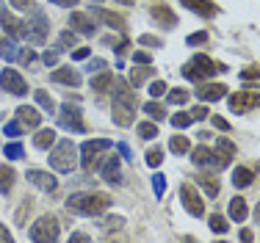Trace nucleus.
<instances>
[{
    "label": "nucleus",
    "instance_id": "44",
    "mask_svg": "<svg viewBox=\"0 0 260 243\" xmlns=\"http://www.w3.org/2000/svg\"><path fill=\"white\" fill-rule=\"evenodd\" d=\"M139 45H144V47H164V42H160L158 36L144 33V36H139Z\"/></svg>",
    "mask_w": 260,
    "mask_h": 243
},
{
    "label": "nucleus",
    "instance_id": "10",
    "mask_svg": "<svg viewBox=\"0 0 260 243\" xmlns=\"http://www.w3.org/2000/svg\"><path fill=\"white\" fill-rule=\"evenodd\" d=\"M191 160H194L197 166H205V169H224L227 160L219 158V152H213V149L208 147H194L191 149Z\"/></svg>",
    "mask_w": 260,
    "mask_h": 243
},
{
    "label": "nucleus",
    "instance_id": "16",
    "mask_svg": "<svg viewBox=\"0 0 260 243\" xmlns=\"http://www.w3.org/2000/svg\"><path fill=\"white\" fill-rule=\"evenodd\" d=\"M70 25H72V30L75 33H83V36H91L94 33V20H91L89 14H83V11H72V17H70Z\"/></svg>",
    "mask_w": 260,
    "mask_h": 243
},
{
    "label": "nucleus",
    "instance_id": "52",
    "mask_svg": "<svg viewBox=\"0 0 260 243\" xmlns=\"http://www.w3.org/2000/svg\"><path fill=\"white\" fill-rule=\"evenodd\" d=\"M241 78H244V80H257L260 78V70H257V66H249V70L241 72Z\"/></svg>",
    "mask_w": 260,
    "mask_h": 243
},
{
    "label": "nucleus",
    "instance_id": "47",
    "mask_svg": "<svg viewBox=\"0 0 260 243\" xmlns=\"http://www.w3.org/2000/svg\"><path fill=\"white\" fill-rule=\"evenodd\" d=\"M20 130H22L20 122H9V124H6V135H9V138H20Z\"/></svg>",
    "mask_w": 260,
    "mask_h": 243
},
{
    "label": "nucleus",
    "instance_id": "18",
    "mask_svg": "<svg viewBox=\"0 0 260 243\" xmlns=\"http://www.w3.org/2000/svg\"><path fill=\"white\" fill-rule=\"evenodd\" d=\"M103 180L108 185H119L122 183V169H119V158H108L105 163H100Z\"/></svg>",
    "mask_w": 260,
    "mask_h": 243
},
{
    "label": "nucleus",
    "instance_id": "4",
    "mask_svg": "<svg viewBox=\"0 0 260 243\" xmlns=\"http://www.w3.org/2000/svg\"><path fill=\"white\" fill-rule=\"evenodd\" d=\"M50 166L61 174H70L78 166V147L72 144L70 138L55 141V144L50 147Z\"/></svg>",
    "mask_w": 260,
    "mask_h": 243
},
{
    "label": "nucleus",
    "instance_id": "37",
    "mask_svg": "<svg viewBox=\"0 0 260 243\" xmlns=\"http://www.w3.org/2000/svg\"><path fill=\"white\" fill-rule=\"evenodd\" d=\"M210 229H213V232H227V221H224V216H219V213H213L210 216Z\"/></svg>",
    "mask_w": 260,
    "mask_h": 243
},
{
    "label": "nucleus",
    "instance_id": "6",
    "mask_svg": "<svg viewBox=\"0 0 260 243\" xmlns=\"http://www.w3.org/2000/svg\"><path fill=\"white\" fill-rule=\"evenodd\" d=\"M114 147L108 138H97V141H86L83 147H80V163H83L86 171H94L100 169V155L108 152V149Z\"/></svg>",
    "mask_w": 260,
    "mask_h": 243
},
{
    "label": "nucleus",
    "instance_id": "40",
    "mask_svg": "<svg viewBox=\"0 0 260 243\" xmlns=\"http://www.w3.org/2000/svg\"><path fill=\"white\" fill-rule=\"evenodd\" d=\"M152 191H155L158 199L166 194V177H164V174H155V177H152Z\"/></svg>",
    "mask_w": 260,
    "mask_h": 243
},
{
    "label": "nucleus",
    "instance_id": "43",
    "mask_svg": "<svg viewBox=\"0 0 260 243\" xmlns=\"http://www.w3.org/2000/svg\"><path fill=\"white\" fill-rule=\"evenodd\" d=\"M205 42H208V33H205V30H197V33H191L188 39H185V45L197 47V45H205Z\"/></svg>",
    "mask_w": 260,
    "mask_h": 243
},
{
    "label": "nucleus",
    "instance_id": "36",
    "mask_svg": "<svg viewBox=\"0 0 260 243\" xmlns=\"http://www.w3.org/2000/svg\"><path fill=\"white\" fill-rule=\"evenodd\" d=\"M139 135H141L144 141H152V138L158 135V127H155L152 122H141V124H139Z\"/></svg>",
    "mask_w": 260,
    "mask_h": 243
},
{
    "label": "nucleus",
    "instance_id": "39",
    "mask_svg": "<svg viewBox=\"0 0 260 243\" xmlns=\"http://www.w3.org/2000/svg\"><path fill=\"white\" fill-rule=\"evenodd\" d=\"M160 160H164V149H160V147H152L150 152H147V163L155 169V166H160Z\"/></svg>",
    "mask_w": 260,
    "mask_h": 243
},
{
    "label": "nucleus",
    "instance_id": "19",
    "mask_svg": "<svg viewBox=\"0 0 260 243\" xmlns=\"http://www.w3.org/2000/svg\"><path fill=\"white\" fill-rule=\"evenodd\" d=\"M17 122H20L22 127H39L42 114L34 108V105H20V108H17Z\"/></svg>",
    "mask_w": 260,
    "mask_h": 243
},
{
    "label": "nucleus",
    "instance_id": "28",
    "mask_svg": "<svg viewBox=\"0 0 260 243\" xmlns=\"http://www.w3.org/2000/svg\"><path fill=\"white\" fill-rule=\"evenodd\" d=\"M150 75H152L150 64H141V70H139V64H136V70L130 72V86H136V89H139V86H144Z\"/></svg>",
    "mask_w": 260,
    "mask_h": 243
},
{
    "label": "nucleus",
    "instance_id": "2",
    "mask_svg": "<svg viewBox=\"0 0 260 243\" xmlns=\"http://www.w3.org/2000/svg\"><path fill=\"white\" fill-rule=\"evenodd\" d=\"M108 207H111V196L108 194H97V191H91V194H72L70 199H67V210H70V213L89 216V219L103 216Z\"/></svg>",
    "mask_w": 260,
    "mask_h": 243
},
{
    "label": "nucleus",
    "instance_id": "24",
    "mask_svg": "<svg viewBox=\"0 0 260 243\" xmlns=\"http://www.w3.org/2000/svg\"><path fill=\"white\" fill-rule=\"evenodd\" d=\"M55 144V130H50V127H42L39 133L34 135V147L36 149H50Z\"/></svg>",
    "mask_w": 260,
    "mask_h": 243
},
{
    "label": "nucleus",
    "instance_id": "1",
    "mask_svg": "<svg viewBox=\"0 0 260 243\" xmlns=\"http://www.w3.org/2000/svg\"><path fill=\"white\" fill-rule=\"evenodd\" d=\"M133 114H136V94L130 80L116 78L114 80V122L119 127H130L133 124Z\"/></svg>",
    "mask_w": 260,
    "mask_h": 243
},
{
    "label": "nucleus",
    "instance_id": "20",
    "mask_svg": "<svg viewBox=\"0 0 260 243\" xmlns=\"http://www.w3.org/2000/svg\"><path fill=\"white\" fill-rule=\"evenodd\" d=\"M150 14H152V20L164 22L166 28H175V25H177V14L169 9V6H152V9H150Z\"/></svg>",
    "mask_w": 260,
    "mask_h": 243
},
{
    "label": "nucleus",
    "instance_id": "23",
    "mask_svg": "<svg viewBox=\"0 0 260 243\" xmlns=\"http://www.w3.org/2000/svg\"><path fill=\"white\" fill-rule=\"evenodd\" d=\"M0 58L3 61H17L20 58V47H17L14 39H9V36H0Z\"/></svg>",
    "mask_w": 260,
    "mask_h": 243
},
{
    "label": "nucleus",
    "instance_id": "63",
    "mask_svg": "<svg viewBox=\"0 0 260 243\" xmlns=\"http://www.w3.org/2000/svg\"><path fill=\"white\" fill-rule=\"evenodd\" d=\"M3 14H6V3L0 0V17H3Z\"/></svg>",
    "mask_w": 260,
    "mask_h": 243
},
{
    "label": "nucleus",
    "instance_id": "29",
    "mask_svg": "<svg viewBox=\"0 0 260 243\" xmlns=\"http://www.w3.org/2000/svg\"><path fill=\"white\" fill-rule=\"evenodd\" d=\"M230 219L233 221H244L246 219V202L241 196H235L230 202Z\"/></svg>",
    "mask_w": 260,
    "mask_h": 243
},
{
    "label": "nucleus",
    "instance_id": "38",
    "mask_svg": "<svg viewBox=\"0 0 260 243\" xmlns=\"http://www.w3.org/2000/svg\"><path fill=\"white\" fill-rule=\"evenodd\" d=\"M191 122H194V116H191V114H175V116H172V124H175L177 130H185Z\"/></svg>",
    "mask_w": 260,
    "mask_h": 243
},
{
    "label": "nucleus",
    "instance_id": "60",
    "mask_svg": "<svg viewBox=\"0 0 260 243\" xmlns=\"http://www.w3.org/2000/svg\"><path fill=\"white\" fill-rule=\"evenodd\" d=\"M119 152H122V158L130 160V147H127V144H119Z\"/></svg>",
    "mask_w": 260,
    "mask_h": 243
},
{
    "label": "nucleus",
    "instance_id": "55",
    "mask_svg": "<svg viewBox=\"0 0 260 243\" xmlns=\"http://www.w3.org/2000/svg\"><path fill=\"white\" fill-rule=\"evenodd\" d=\"M72 58H75V61H83V58H89V47H78L75 53H72Z\"/></svg>",
    "mask_w": 260,
    "mask_h": 243
},
{
    "label": "nucleus",
    "instance_id": "12",
    "mask_svg": "<svg viewBox=\"0 0 260 243\" xmlns=\"http://www.w3.org/2000/svg\"><path fill=\"white\" fill-rule=\"evenodd\" d=\"M0 86H3V91H9V94H14V97L28 94V83L17 70H3V75H0Z\"/></svg>",
    "mask_w": 260,
    "mask_h": 243
},
{
    "label": "nucleus",
    "instance_id": "50",
    "mask_svg": "<svg viewBox=\"0 0 260 243\" xmlns=\"http://www.w3.org/2000/svg\"><path fill=\"white\" fill-rule=\"evenodd\" d=\"M133 61H136V64H150L152 55H150V53H144V50H136V53H133Z\"/></svg>",
    "mask_w": 260,
    "mask_h": 243
},
{
    "label": "nucleus",
    "instance_id": "26",
    "mask_svg": "<svg viewBox=\"0 0 260 243\" xmlns=\"http://www.w3.org/2000/svg\"><path fill=\"white\" fill-rule=\"evenodd\" d=\"M111 86H114V75H111V72L103 70L100 75H97V78L91 75V91H108Z\"/></svg>",
    "mask_w": 260,
    "mask_h": 243
},
{
    "label": "nucleus",
    "instance_id": "33",
    "mask_svg": "<svg viewBox=\"0 0 260 243\" xmlns=\"http://www.w3.org/2000/svg\"><path fill=\"white\" fill-rule=\"evenodd\" d=\"M166 102L169 105H185L188 102V91L185 89H172L169 94H166Z\"/></svg>",
    "mask_w": 260,
    "mask_h": 243
},
{
    "label": "nucleus",
    "instance_id": "46",
    "mask_svg": "<svg viewBox=\"0 0 260 243\" xmlns=\"http://www.w3.org/2000/svg\"><path fill=\"white\" fill-rule=\"evenodd\" d=\"M58 55H61V50H58V47H55V50H47V53L42 55V61H45L47 66H55V64H58Z\"/></svg>",
    "mask_w": 260,
    "mask_h": 243
},
{
    "label": "nucleus",
    "instance_id": "45",
    "mask_svg": "<svg viewBox=\"0 0 260 243\" xmlns=\"http://www.w3.org/2000/svg\"><path fill=\"white\" fill-rule=\"evenodd\" d=\"M6 158L20 160L22 158V144H17V141H14V144H9V147H6Z\"/></svg>",
    "mask_w": 260,
    "mask_h": 243
},
{
    "label": "nucleus",
    "instance_id": "49",
    "mask_svg": "<svg viewBox=\"0 0 260 243\" xmlns=\"http://www.w3.org/2000/svg\"><path fill=\"white\" fill-rule=\"evenodd\" d=\"M86 70H89L91 75H94V72H103V70H105V61H103V58H91L89 64H86Z\"/></svg>",
    "mask_w": 260,
    "mask_h": 243
},
{
    "label": "nucleus",
    "instance_id": "27",
    "mask_svg": "<svg viewBox=\"0 0 260 243\" xmlns=\"http://www.w3.org/2000/svg\"><path fill=\"white\" fill-rule=\"evenodd\" d=\"M252 180H255V174L246 169V166H238V169L233 171V185L235 188H246V185H252Z\"/></svg>",
    "mask_w": 260,
    "mask_h": 243
},
{
    "label": "nucleus",
    "instance_id": "7",
    "mask_svg": "<svg viewBox=\"0 0 260 243\" xmlns=\"http://www.w3.org/2000/svg\"><path fill=\"white\" fill-rule=\"evenodd\" d=\"M28 238L36 243H50L58 238V219L55 216H42L36 224H30L28 229Z\"/></svg>",
    "mask_w": 260,
    "mask_h": 243
},
{
    "label": "nucleus",
    "instance_id": "62",
    "mask_svg": "<svg viewBox=\"0 0 260 243\" xmlns=\"http://www.w3.org/2000/svg\"><path fill=\"white\" fill-rule=\"evenodd\" d=\"M116 3H122V6H133L136 0H116Z\"/></svg>",
    "mask_w": 260,
    "mask_h": 243
},
{
    "label": "nucleus",
    "instance_id": "9",
    "mask_svg": "<svg viewBox=\"0 0 260 243\" xmlns=\"http://www.w3.org/2000/svg\"><path fill=\"white\" fill-rule=\"evenodd\" d=\"M180 202H183V207L188 210L194 219H200V216L205 213V202H202V196L197 194V188L191 183H183L180 185Z\"/></svg>",
    "mask_w": 260,
    "mask_h": 243
},
{
    "label": "nucleus",
    "instance_id": "8",
    "mask_svg": "<svg viewBox=\"0 0 260 243\" xmlns=\"http://www.w3.org/2000/svg\"><path fill=\"white\" fill-rule=\"evenodd\" d=\"M58 124L64 130H75V133H83L86 124H83V116H80V108L72 102H64L58 108Z\"/></svg>",
    "mask_w": 260,
    "mask_h": 243
},
{
    "label": "nucleus",
    "instance_id": "14",
    "mask_svg": "<svg viewBox=\"0 0 260 243\" xmlns=\"http://www.w3.org/2000/svg\"><path fill=\"white\" fill-rule=\"evenodd\" d=\"M0 25H3V30H6V36H9V39H14V42L25 39V22L17 20L14 14H9V11H6V14L0 17Z\"/></svg>",
    "mask_w": 260,
    "mask_h": 243
},
{
    "label": "nucleus",
    "instance_id": "42",
    "mask_svg": "<svg viewBox=\"0 0 260 243\" xmlns=\"http://www.w3.org/2000/svg\"><path fill=\"white\" fill-rule=\"evenodd\" d=\"M200 185L205 188V194H208V196H216V194H219V183H216V180H210V177H202V180H200Z\"/></svg>",
    "mask_w": 260,
    "mask_h": 243
},
{
    "label": "nucleus",
    "instance_id": "32",
    "mask_svg": "<svg viewBox=\"0 0 260 243\" xmlns=\"http://www.w3.org/2000/svg\"><path fill=\"white\" fill-rule=\"evenodd\" d=\"M34 97H36V102H39V108H45L47 114H55V102L47 91H34Z\"/></svg>",
    "mask_w": 260,
    "mask_h": 243
},
{
    "label": "nucleus",
    "instance_id": "61",
    "mask_svg": "<svg viewBox=\"0 0 260 243\" xmlns=\"http://www.w3.org/2000/svg\"><path fill=\"white\" fill-rule=\"evenodd\" d=\"M241 240H252V232H249V229H241Z\"/></svg>",
    "mask_w": 260,
    "mask_h": 243
},
{
    "label": "nucleus",
    "instance_id": "41",
    "mask_svg": "<svg viewBox=\"0 0 260 243\" xmlns=\"http://www.w3.org/2000/svg\"><path fill=\"white\" fill-rule=\"evenodd\" d=\"M58 50H67V47H75V30H64V33L58 36Z\"/></svg>",
    "mask_w": 260,
    "mask_h": 243
},
{
    "label": "nucleus",
    "instance_id": "3",
    "mask_svg": "<svg viewBox=\"0 0 260 243\" xmlns=\"http://www.w3.org/2000/svg\"><path fill=\"white\" fill-rule=\"evenodd\" d=\"M219 72H227V70H224L221 64H216L213 58L202 55V53H197L194 58H191L188 64L183 66V78L197 80V83H202V80H210L213 75H219Z\"/></svg>",
    "mask_w": 260,
    "mask_h": 243
},
{
    "label": "nucleus",
    "instance_id": "56",
    "mask_svg": "<svg viewBox=\"0 0 260 243\" xmlns=\"http://www.w3.org/2000/svg\"><path fill=\"white\" fill-rule=\"evenodd\" d=\"M50 3L61 6V9H72V6H78V0H50Z\"/></svg>",
    "mask_w": 260,
    "mask_h": 243
},
{
    "label": "nucleus",
    "instance_id": "13",
    "mask_svg": "<svg viewBox=\"0 0 260 243\" xmlns=\"http://www.w3.org/2000/svg\"><path fill=\"white\" fill-rule=\"evenodd\" d=\"M28 183L36 185L39 191H47V194H53V191L58 188V180H55L50 171H39V169H30L28 171Z\"/></svg>",
    "mask_w": 260,
    "mask_h": 243
},
{
    "label": "nucleus",
    "instance_id": "15",
    "mask_svg": "<svg viewBox=\"0 0 260 243\" xmlns=\"http://www.w3.org/2000/svg\"><path fill=\"white\" fill-rule=\"evenodd\" d=\"M224 94H227L224 83H208V80H202V86L197 89V97H200L202 102H216V99H221Z\"/></svg>",
    "mask_w": 260,
    "mask_h": 243
},
{
    "label": "nucleus",
    "instance_id": "51",
    "mask_svg": "<svg viewBox=\"0 0 260 243\" xmlns=\"http://www.w3.org/2000/svg\"><path fill=\"white\" fill-rule=\"evenodd\" d=\"M9 3L14 6V9L25 11V9H34V3H36V0H9Z\"/></svg>",
    "mask_w": 260,
    "mask_h": 243
},
{
    "label": "nucleus",
    "instance_id": "22",
    "mask_svg": "<svg viewBox=\"0 0 260 243\" xmlns=\"http://www.w3.org/2000/svg\"><path fill=\"white\" fill-rule=\"evenodd\" d=\"M183 6H188V9L200 17H213L216 14V6L210 3V0H183Z\"/></svg>",
    "mask_w": 260,
    "mask_h": 243
},
{
    "label": "nucleus",
    "instance_id": "58",
    "mask_svg": "<svg viewBox=\"0 0 260 243\" xmlns=\"http://www.w3.org/2000/svg\"><path fill=\"white\" fill-rule=\"evenodd\" d=\"M0 240H3V243H9V240H11V232L6 229V224H0Z\"/></svg>",
    "mask_w": 260,
    "mask_h": 243
},
{
    "label": "nucleus",
    "instance_id": "59",
    "mask_svg": "<svg viewBox=\"0 0 260 243\" xmlns=\"http://www.w3.org/2000/svg\"><path fill=\"white\" fill-rule=\"evenodd\" d=\"M70 240H89V235H83V232H72V235H70Z\"/></svg>",
    "mask_w": 260,
    "mask_h": 243
},
{
    "label": "nucleus",
    "instance_id": "35",
    "mask_svg": "<svg viewBox=\"0 0 260 243\" xmlns=\"http://www.w3.org/2000/svg\"><path fill=\"white\" fill-rule=\"evenodd\" d=\"M122 224H125V219H122V216H108V219L103 221V232L111 235L114 229H122Z\"/></svg>",
    "mask_w": 260,
    "mask_h": 243
},
{
    "label": "nucleus",
    "instance_id": "31",
    "mask_svg": "<svg viewBox=\"0 0 260 243\" xmlns=\"http://www.w3.org/2000/svg\"><path fill=\"white\" fill-rule=\"evenodd\" d=\"M169 149L175 155H185V152H191V141L185 138V135H175V138L169 141Z\"/></svg>",
    "mask_w": 260,
    "mask_h": 243
},
{
    "label": "nucleus",
    "instance_id": "21",
    "mask_svg": "<svg viewBox=\"0 0 260 243\" xmlns=\"http://www.w3.org/2000/svg\"><path fill=\"white\" fill-rule=\"evenodd\" d=\"M94 14H97V20H103L108 28H114V30H125V20H122L119 14H114V11H108V9H94Z\"/></svg>",
    "mask_w": 260,
    "mask_h": 243
},
{
    "label": "nucleus",
    "instance_id": "48",
    "mask_svg": "<svg viewBox=\"0 0 260 243\" xmlns=\"http://www.w3.org/2000/svg\"><path fill=\"white\" fill-rule=\"evenodd\" d=\"M166 91H169V89H166L164 80H155V83L150 86V97H160V94H166Z\"/></svg>",
    "mask_w": 260,
    "mask_h": 243
},
{
    "label": "nucleus",
    "instance_id": "5",
    "mask_svg": "<svg viewBox=\"0 0 260 243\" xmlns=\"http://www.w3.org/2000/svg\"><path fill=\"white\" fill-rule=\"evenodd\" d=\"M47 30H50V22H47L45 11L34 9V11H30V17L25 20V39L30 42V45H45Z\"/></svg>",
    "mask_w": 260,
    "mask_h": 243
},
{
    "label": "nucleus",
    "instance_id": "54",
    "mask_svg": "<svg viewBox=\"0 0 260 243\" xmlns=\"http://www.w3.org/2000/svg\"><path fill=\"white\" fill-rule=\"evenodd\" d=\"M20 61L22 64H30V61H36V53L34 50H20Z\"/></svg>",
    "mask_w": 260,
    "mask_h": 243
},
{
    "label": "nucleus",
    "instance_id": "17",
    "mask_svg": "<svg viewBox=\"0 0 260 243\" xmlns=\"http://www.w3.org/2000/svg\"><path fill=\"white\" fill-rule=\"evenodd\" d=\"M53 83H64V86H72V89H78L80 86V72L72 70V66H58L53 75H50Z\"/></svg>",
    "mask_w": 260,
    "mask_h": 243
},
{
    "label": "nucleus",
    "instance_id": "53",
    "mask_svg": "<svg viewBox=\"0 0 260 243\" xmlns=\"http://www.w3.org/2000/svg\"><path fill=\"white\" fill-rule=\"evenodd\" d=\"M208 114H210V111H208V105H197V108L191 111V116H194V119H205Z\"/></svg>",
    "mask_w": 260,
    "mask_h": 243
},
{
    "label": "nucleus",
    "instance_id": "57",
    "mask_svg": "<svg viewBox=\"0 0 260 243\" xmlns=\"http://www.w3.org/2000/svg\"><path fill=\"white\" fill-rule=\"evenodd\" d=\"M213 124L219 130H230V124H227V119H221V116H213Z\"/></svg>",
    "mask_w": 260,
    "mask_h": 243
},
{
    "label": "nucleus",
    "instance_id": "25",
    "mask_svg": "<svg viewBox=\"0 0 260 243\" xmlns=\"http://www.w3.org/2000/svg\"><path fill=\"white\" fill-rule=\"evenodd\" d=\"M14 169H11V166H0V194H9L11 188H14Z\"/></svg>",
    "mask_w": 260,
    "mask_h": 243
},
{
    "label": "nucleus",
    "instance_id": "34",
    "mask_svg": "<svg viewBox=\"0 0 260 243\" xmlns=\"http://www.w3.org/2000/svg\"><path fill=\"white\" fill-rule=\"evenodd\" d=\"M144 114H150L152 122H164L166 111H164V105H158V102H147L144 105Z\"/></svg>",
    "mask_w": 260,
    "mask_h": 243
},
{
    "label": "nucleus",
    "instance_id": "11",
    "mask_svg": "<svg viewBox=\"0 0 260 243\" xmlns=\"http://www.w3.org/2000/svg\"><path fill=\"white\" fill-rule=\"evenodd\" d=\"M252 108H260V94L257 91H235L230 97V111L233 114H249Z\"/></svg>",
    "mask_w": 260,
    "mask_h": 243
},
{
    "label": "nucleus",
    "instance_id": "30",
    "mask_svg": "<svg viewBox=\"0 0 260 243\" xmlns=\"http://www.w3.org/2000/svg\"><path fill=\"white\" fill-rule=\"evenodd\" d=\"M216 152H219V158H224L227 163H230L233 155H235V144H233V141H227V138H219V141H216Z\"/></svg>",
    "mask_w": 260,
    "mask_h": 243
},
{
    "label": "nucleus",
    "instance_id": "64",
    "mask_svg": "<svg viewBox=\"0 0 260 243\" xmlns=\"http://www.w3.org/2000/svg\"><path fill=\"white\" fill-rule=\"evenodd\" d=\"M255 219H257V221H260V204H257V213H255Z\"/></svg>",
    "mask_w": 260,
    "mask_h": 243
}]
</instances>
